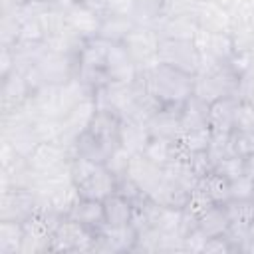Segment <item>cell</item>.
Instances as JSON below:
<instances>
[{
    "label": "cell",
    "instance_id": "obj_1",
    "mask_svg": "<svg viewBox=\"0 0 254 254\" xmlns=\"http://www.w3.org/2000/svg\"><path fill=\"white\" fill-rule=\"evenodd\" d=\"M141 83L159 107L181 109L192 95L194 75L157 62L141 71Z\"/></svg>",
    "mask_w": 254,
    "mask_h": 254
},
{
    "label": "cell",
    "instance_id": "obj_2",
    "mask_svg": "<svg viewBox=\"0 0 254 254\" xmlns=\"http://www.w3.org/2000/svg\"><path fill=\"white\" fill-rule=\"evenodd\" d=\"M121 117L105 107H97L91 123L87 129L75 139L73 155L105 163L113 151L119 147V131H121Z\"/></svg>",
    "mask_w": 254,
    "mask_h": 254
},
{
    "label": "cell",
    "instance_id": "obj_3",
    "mask_svg": "<svg viewBox=\"0 0 254 254\" xmlns=\"http://www.w3.org/2000/svg\"><path fill=\"white\" fill-rule=\"evenodd\" d=\"M238 79L240 73L232 64H222L200 56V67L194 73L192 95L204 101L206 105L222 97H236Z\"/></svg>",
    "mask_w": 254,
    "mask_h": 254
},
{
    "label": "cell",
    "instance_id": "obj_4",
    "mask_svg": "<svg viewBox=\"0 0 254 254\" xmlns=\"http://www.w3.org/2000/svg\"><path fill=\"white\" fill-rule=\"evenodd\" d=\"M71 181L79 192V196L105 200L119 187L117 177L105 167V163H97L79 155H73L69 161Z\"/></svg>",
    "mask_w": 254,
    "mask_h": 254
},
{
    "label": "cell",
    "instance_id": "obj_5",
    "mask_svg": "<svg viewBox=\"0 0 254 254\" xmlns=\"http://www.w3.org/2000/svg\"><path fill=\"white\" fill-rule=\"evenodd\" d=\"M97 230L71 216H62L54 228L50 252H93Z\"/></svg>",
    "mask_w": 254,
    "mask_h": 254
},
{
    "label": "cell",
    "instance_id": "obj_6",
    "mask_svg": "<svg viewBox=\"0 0 254 254\" xmlns=\"http://www.w3.org/2000/svg\"><path fill=\"white\" fill-rule=\"evenodd\" d=\"M77 56L44 48V52L40 54V58L34 64V69L44 85L46 83L64 85L71 79H77Z\"/></svg>",
    "mask_w": 254,
    "mask_h": 254
},
{
    "label": "cell",
    "instance_id": "obj_7",
    "mask_svg": "<svg viewBox=\"0 0 254 254\" xmlns=\"http://www.w3.org/2000/svg\"><path fill=\"white\" fill-rule=\"evenodd\" d=\"M127 54L133 58V62L139 65V69H147L153 64L159 62V46L161 36L159 32L149 24H137L121 42Z\"/></svg>",
    "mask_w": 254,
    "mask_h": 254
},
{
    "label": "cell",
    "instance_id": "obj_8",
    "mask_svg": "<svg viewBox=\"0 0 254 254\" xmlns=\"http://www.w3.org/2000/svg\"><path fill=\"white\" fill-rule=\"evenodd\" d=\"M62 216L36 210L30 214L24 222V240H22V254H40V252H50L54 228Z\"/></svg>",
    "mask_w": 254,
    "mask_h": 254
},
{
    "label": "cell",
    "instance_id": "obj_9",
    "mask_svg": "<svg viewBox=\"0 0 254 254\" xmlns=\"http://www.w3.org/2000/svg\"><path fill=\"white\" fill-rule=\"evenodd\" d=\"M159 62L171 67H177L185 73L194 75L200 67V52L194 40L183 38H161L159 46Z\"/></svg>",
    "mask_w": 254,
    "mask_h": 254
},
{
    "label": "cell",
    "instance_id": "obj_10",
    "mask_svg": "<svg viewBox=\"0 0 254 254\" xmlns=\"http://www.w3.org/2000/svg\"><path fill=\"white\" fill-rule=\"evenodd\" d=\"M103 71L107 81H119V83H135L141 75L139 65L127 54L123 44H111V42H105Z\"/></svg>",
    "mask_w": 254,
    "mask_h": 254
},
{
    "label": "cell",
    "instance_id": "obj_11",
    "mask_svg": "<svg viewBox=\"0 0 254 254\" xmlns=\"http://www.w3.org/2000/svg\"><path fill=\"white\" fill-rule=\"evenodd\" d=\"M73 153L69 147L58 141H44L34 147V151L28 155V165L34 171V175H46L54 173L58 169H64L69 165Z\"/></svg>",
    "mask_w": 254,
    "mask_h": 254
},
{
    "label": "cell",
    "instance_id": "obj_12",
    "mask_svg": "<svg viewBox=\"0 0 254 254\" xmlns=\"http://www.w3.org/2000/svg\"><path fill=\"white\" fill-rule=\"evenodd\" d=\"M36 208H38V194L34 192V189L18 187V185L4 187L0 218L24 222L30 214L36 212Z\"/></svg>",
    "mask_w": 254,
    "mask_h": 254
},
{
    "label": "cell",
    "instance_id": "obj_13",
    "mask_svg": "<svg viewBox=\"0 0 254 254\" xmlns=\"http://www.w3.org/2000/svg\"><path fill=\"white\" fill-rule=\"evenodd\" d=\"M194 44L200 56L210 58L214 62H222V64H230L238 54L234 38L228 32H208L198 28L194 34Z\"/></svg>",
    "mask_w": 254,
    "mask_h": 254
},
{
    "label": "cell",
    "instance_id": "obj_14",
    "mask_svg": "<svg viewBox=\"0 0 254 254\" xmlns=\"http://www.w3.org/2000/svg\"><path fill=\"white\" fill-rule=\"evenodd\" d=\"M137 242V230L133 224L111 226L103 224L97 230V240L93 252H133Z\"/></svg>",
    "mask_w": 254,
    "mask_h": 254
},
{
    "label": "cell",
    "instance_id": "obj_15",
    "mask_svg": "<svg viewBox=\"0 0 254 254\" xmlns=\"http://www.w3.org/2000/svg\"><path fill=\"white\" fill-rule=\"evenodd\" d=\"M125 177L147 196L163 181L165 169L159 167L157 163H153L151 159H147L143 153H137V155H131V161H129Z\"/></svg>",
    "mask_w": 254,
    "mask_h": 254
},
{
    "label": "cell",
    "instance_id": "obj_16",
    "mask_svg": "<svg viewBox=\"0 0 254 254\" xmlns=\"http://www.w3.org/2000/svg\"><path fill=\"white\" fill-rule=\"evenodd\" d=\"M194 20L198 28L208 30V32H232L234 28V18L228 6L212 2V0H200Z\"/></svg>",
    "mask_w": 254,
    "mask_h": 254
},
{
    "label": "cell",
    "instance_id": "obj_17",
    "mask_svg": "<svg viewBox=\"0 0 254 254\" xmlns=\"http://www.w3.org/2000/svg\"><path fill=\"white\" fill-rule=\"evenodd\" d=\"M65 20H67V26L79 36L83 38L85 42L87 40H93L99 36V28H101V20L103 16L87 10L85 6L73 2L69 8H65Z\"/></svg>",
    "mask_w": 254,
    "mask_h": 254
},
{
    "label": "cell",
    "instance_id": "obj_18",
    "mask_svg": "<svg viewBox=\"0 0 254 254\" xmlns=\"http://www.w3.org/2000/svg\"><path fill=\"white\" fill-rule=\"evenodd\" d=\"M4 79V85H2V107H4V113H12L16 109H20L32 95L30 91V85L24 77V73L20 69H12Z\"/></svg>",
    "mask_w": 254,
    "mask_h": 254
},
{
    "label": "cell",
    "instance_id": "obj_19",
    "mask_svg": "<svg viewBox=\"0 0 254 254\" xmlns=\"http://www.w3.org/2000/svg\"><path fill=\"white\" fill-rule=\"evenodd\" d=\"M189 189L185 185H181L177 179H173L171 175L165 173L163 181L155 187V190H151L147 194L149 200H153L159 206H171V208H183L189 196Z\"/></svg>",
    "mask_w": 254,
    "mask_h": 254
},
{
    "label": "cell",
    "instance_id": "obj_20",
    "mask_svg": "<svg viewBox=\"0 0 254 254\" xmlns=\"http://www.w3.org/2000/svg\"><path fill=\"white\" fill-rule=\"evenodd\" d=\"M236 97H222L208 103V127L212 135H230L234 131Z\"/></svg>",
    "mask_w": 254,
    "mask_h": 254
},
{
    "label": "cell",
    "instance_id": "obj_21",
    "mask_svg": "<svg viewBox=\"0 0 254 254\" xmlns=\"http://www.w3.org/2000/svg\"><path fill=\"white\" fill-rule=\"evenodd\" d=\"M149 135L153 137H165V139H177L181 131V109H169L159 107L149 119H147Z\"/></svg>",
    "mask_w": 254,
    "mask_h": 254
},
{
    "label": "cell",
    "instance_id": "obj_22",
    "mask_svg": "<svg viewBox=\"0 0 254 254\" xmlns=\"http://www.w3.org/2000/svg\"><path fill=\"white\" fill-rule=\"evenodd\" d=\"M65 216H71L75 220H79L81 224L99 230L105 224V208H103V200L97 198H87V196H79L73 206L69 208V212Z\"/></svg>",
    "mask_w": 254,
    "mask_h": 254
},
{
    "label": "cell",
    "instance_id": "obj_23",
    "mask_svg": "<svg viewBox=\"0 0 254 254\" xmlns=\"http://www.w3.org/2000/svg\"><path fill=\"white\" fill-rule=\"evenodd\" d=\"M143 155L165 169L183 155V149L179 147L177 139H165V137H153L151 135L145 149H143Z\"/></svg>",
    "mask_w": 254,
    "mask_h": 254
},
{
    "label": "cell",
    "instance_id": "obj_24",
    "mask_svg": "<svg viewBox=\"0 0 254 254\" xmlns=\"http://www.w3.org/2000/svg\"><path fill=\"white\" fill-rule=\"evenodd\" d=\"M139 22L133 20L131 16H125V14H117V12H109L103 16L101 20V28H99V36L101 40L105 42H111V44H121L125 40V36L137 26Z\"/></svg>",
    "mask_w": 254,
    "mask_h": 254
},
{
    "label": "cell",
    "instance_id": "obj_25",
    "mask_svg": "<svg viewBox=\"0 0 254 254\" xmlns=\"http://www.w3.org/2000/svg\"><path fill=\"white\" fill-rule=\"evenodd\" d=\"M149 129L143 121L137 119H123L121 121V131H119V145L129 151L131 155L143 153L147 141H149Z\"/></svg>",
    "mask_w": 254,
    "mask_h": 254
},
{
    "label": "cell",
    "instance_id": "obj_26",
    "mask_svg": "<svg viewBox=\"0 0 254 254\" xmlns=\"http://www.w3.org/2000/svg\"><path fill=\"white\" fill-rule=\"evenodd\" d=\"M103 208H105V224H111V226L131 224L133 200L129 196H125L123 192L115 190L113 194H109L103 200Z\"/></svg>",
    "mask_w": 254,
    "mask_h": 254
},
{
    "label": "cell",
    "instance_id": "obj_27",
    "mask_svg": "<svg viewBox=\"0 0 254 254\" xmlns=\"http://www.w3.org/2000/svg\"><path fill=\"white\" fill-rule=\"evenodd\" d=\"M196 226L208 236H222L226 234L228 226H230V216H228V210H226V202L224 204H212L198 220H196Z\"/></svg>",
    "mask_w": 254,
    "mask_h": 254
},
{
    "label": "cell",
    "instance_id": "obj_28",
    "mask_svg": "<svg viewBox=\"0 0 254 254\" xmlns=\"http://www.w3.org/2000/svg\"><path fill=\"white\" fill-rule=\"evenodd\" d=\"M212 141V131L208 125H196V127H187L179 131L177 143L187 151V153H198V151H208Z\"/></svg>",
    "mask_w": 254,
    "mask_h": 254
},
{
    "label": "cell",
    "instance_id": "obj_29",
    "mask_svg": "<svg viewBox=\"0 0 254 254\" xmlns=\"http://www.w3.org/2000/svg\"><path fill=\"white\" fill-rule=\"evenodd\" d=\"M198 187L210 196L214 204H224L230 200V181L224 175L216 173L214 169L198 181Z\"/></svg>",
    "mask_w": 254,
    "mask_h": 254
},
{
    "label": "cell",
    "instance_id": "obj_30",
    "mask_svg": "<svg viewBox=\"0 0 254 254\" xmlns=\"http://www.w3.org/2000/svg\"><path fill=\"white\" fill-rule=\"evenodd\" d=\"M22 222L0 218V254H22Z\"/></svg>",
    "mask_w": 254,
    "mask_h": 254
},
{
    "label": "cell",
    "instance_id": "obj_31",
    "mask_svg": "<svg viewBox=\"0 0 254 254\" xmlns=\"http://www.w3.org/2000/svg\"><path fill=\"white\" fill-rule=\"evenodd\" d=\"M212 204H214V202L210 200V196L196 185V187L189 192V196H187V202H185V206H183V214H185L190 222L196 224V220H198Z\"/></svg>",
    "mask_w": 254,
    "mask_h": 254
},
{
    "label": "cell",
    "instance_id": "obj_32",
    "mask_svg": "<svg viewBox=\"0 0 254 254\" xmlns=\"http://www.w3.org/2000/svg\"><path fill=\"white\" fill-rule=\"evenodd\" d=\"M32 129H34V135L40 143H44V141L62 143L64 125H62V119H58V117H36L32 121Z\"/></svg>",
    "mask_w": 254,
    "mask_h": 254
},
{
    "label": "cell",
    "instance_id": "obj_33",
    "mask_svg": "<svg viewBox=\"0 0 254 254\" xmlns=\"http://www.w3.org/2000/svg\"><path fill=\"white\" fill-rule=\"evenodd\" d=\"M226 210L230 216L232 226H242L248 228V224L254 220V200H228Z\"/></svg>",
    "mask_w": 254,
    "mask_h": 254
},
{
    "label": "cell",
    "instance_id": "obj_34",
    "mask_svg": "<svg viewBox=\"0 0 254 254\" xmlns=\"http://www.w3.org/2000/svg\"><path fill=\"white\" fill-rule=\"evenodd\" d=\"M234 131H252L254 133V105L238 99L234 105Z\"/></svg>",
    "mask_w": 254,
    "mask_h": 254
},
{
    "label": "cell",
    "instance_id": "obj_35",
    "mask_svg": "<svg viewBox=\"0 0 254 254\" xmlns=\"http://www.w3.org/2000/svg\"><path fill=\"white\" fill-rule=\"evenodd\" d=\"M214 171L220 173V175H224L228 181L238 179L240 175H244V157H240V155H232V153H230V155L222 157L220 161H216Z\"/></svg>",
    "mask_w": 254,
    "mask_h": 254
},
{
    "label": "cell",
    "instance_id": "obj_36",
    "mask_svg": "<svg viewBox=\"0 0 254 254\" xmlns=\"http://www.w3.org/2000/svg\"><path fill=\"white\" fill-rule=\"evenodd\" d=\"M230 153L246 157L254 153V133L252 131H232L230 135Z\"/></svg>",
    "mask_w": 254,
    "mask_h": 254
},
{
    "label": "cell",
    "instance_id": "obj_37",
    "mask_svg": "<svg viewBox=\"0 0 254 254\" xmlns=\"http://www.w3.org/2000/svg\"><path fill=\"white\" fill-rule=\"evenodd\" d=\"M129 161H131V153L125 151L121 145L113 151V155L105 161V167L117 177V181H121L125 175H127V167H129Z\"/></svg>",
    "mask_w": 254,
    "mask_h": 254
},
{
    "label": "cell",
    "instance_id": "obj_38",
    "mask_svg": "<svg viewBox=\"0 0 254 254\" xmlns=\"http://www.w3.org/2000/svg\"><path fill=\"white\" fill-rule=\"evenodd\" d=\"M230 198L232 200H254V181L246 175L230 181Z\"/></svg>",
    "mask_w": 254,
    "mask_h": 254
},
{
    "label": "cell",
    "instance_id": "obj_39",
    "mask_svg": "<svg viewBox=\"0 0 254 254\" xmlns=\"http://www.w3.org/2000/svg\"><path fill=\"white\" fill-rule=\"evenodd\" d=\"M238 99H244L254 105V65H248L244 71H240L238 79Z\"/></svg>",
    "mask_w": 254,
    "mask_h": 254
},
{
    "label": "cell",
    "instance_id": "obj_40",
    "mask_svg": "<svg viewBox=\"0 0 254 254\" xmlns=\"http://www.w3.org/2000/svg\"><path fill=\"white\" fill-rule=\"evenodd\" d=\"M206 240L208 236L198 226H192L189 232L183 234V252H202Z\"/></svg>",
    "mask_w": 254,
    "mask_h": 254
},
{
    "label": "cell",
    "instance_id": "obj_41",
    "mask_svg": "<svg viewBox=\"0 0 254 254\" xmlns=\"http://www.w3.org/2000/svg\"><path fill=\"white\" fill-rule=\"evenodd\" d=\"M204 254H214V252H234V246L230 244V240L222 234V236H212L206 240L204 248H202Z\"/></svg>",
    "mask_w": 254,
    "mask_h": 254
},
{
    "label": "cell",
    "instance_id": "obj_42",
    "mask_svg": "<svg viewBox=\"0 0 254 254\" xmlns=\"http://www.w3.org/2000/svg\"><path fill=\"white\" fill-rule=\"evenodd\" d=\"M75 2L81 4V6H85V8L91 10V12L99 14V16L109 14V4H111V0H75Z\"/></svg>",
    "mask_w": 254,
    "mask_h": 254
},
{
    "label": "cell",
    "instance_id": "obj_43",
    "mask_svg": "<svg viewBox=\"0 0 254 254\" xmlns=\"http://www.w3.org/2000/svg\"><path fill=\"white\" fill-rule=\"evenodd\" d=\"M238 252H250V254H254V220L248 224L246 238H244L242 244L238 246Z\"/></svg>",
    "mask_w": 254,
    "mask_h": 254
},
{
    "label": "cell",
    "instance_id": "obj_44",
    "mask_svg": "<svg viewBox=\"0 0 254 254\" xmlns=\"http://www.w3.org/2000/svg\"><path fill=\"white\" fill-rule=\"evenodd\" d=\"M244 175L250 181H254V153H250V155L244 157Z\"/></svg>",
    "mask_w": 254,
    "mask_h": 254
},
{
    "label": "cell",
    "instance_id": "obj_45",
    "mask_svg": "<svg viewBox=\"0 0 254 254\" xmlns=\"http://www.w3.org/2000/svg\"><path fill=\"white\" fill-rule=\"evenodd\" d=\"M246 58H248V65H254V46L246 52Z\"/></svg>",
    "mask_w": 254,
    "mask_h": 254
}]
</instances>
